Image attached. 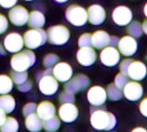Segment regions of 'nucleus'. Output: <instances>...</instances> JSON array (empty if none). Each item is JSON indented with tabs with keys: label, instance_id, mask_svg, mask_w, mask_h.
Returning a JSON list of instances; mask_svg holds the SVG:
<instances>
[{
	"label": "nucleus",
	"instance_id": "nucleus-14",
	"mask_svg": "<svg viewBox=\"0 0 147 132\" xmlns=\"http://www.w3.org/2000/svg\"><path fill=\"white\" fill-rule=\"evenodd\" d=\"M53 75L59 82L65 83L72 78L73 69L67 62H58L53 67Z\"/></svg>",
	"mask_w": 147,
	"mask_h": 132
},
{
	"label": "nucleus",
	"instance_id": "nucleus-24",
	"mask_svg": "<svg viewBox=\"0 0 147 132\" xmlns=\"http://www.w3.org/2000/svg\"><path fill=\"white\" fill-rule=\"evenodd\" d=\"M61 120L58 116H53L48 119L43 120V130L47 132H56L60 128Z\"/></svg>",
	"mask_w": 147,
	"mask_h": 132
},
{
	"label": "nucleus",
	"instance_id": "nucleus-10",
	"mask_svg": "<svg viewBox=\"0 0 147 132\" xmlns=\"http://www.w3.org/2000/svg\"><path fill=\"white\" fill-rule=\"evenodd\" d=\"M78 109L74 103L61 104L58 110V117L59 119L66 124L73 123L78 118Z\"/></svg>",
	"mask_w": 147,
	"mask_h": 132
},
{
	"label": "nucleus",
	"instance_id": "nucleus-18",
	"mask_svg": "<svg viewBox=\"0 0 147 132\" xmlns=\"http://www.w3.org/2000/svg\"><path fill=\"white\" fill-rule=\"evenodd\" d=\"M127 75L132 80H143L147 75L146 65L140 61H134L128 68Z\"/></svg>",
	"mask_w": 147,
	"mask_h": 132
},
{
	"label": "nucleus",
	"instance_id": "nucleus-39",
	"mask_svg": "<svg viewBox=\"0 0 147 132\" xmlns=\"http://www.w3.org/2000/svg\"><path fill=\"white\" fill-rule=\"evenodd\" d=\"M18 0H0V6L3 9H11L14 7Z\"/></svg>",
	"mask_w": 147,
	"mask_h": 132
},
{
	"label": "nucleus",
	"instance_id": "nucleus-7",
	"mask_svg": "<svg viewBox=\"0 0 147 132\" xmlns=\"http://www.w3.org/2000/svg\"><path fill=\"white\" fill-rule=\"evenodd\" d=\"M3 47L9 53L16 54L20 52L24 47L23 36L17 32L9 33L3 39Z\"/></svg>",
	"mask_w": 147,
	"mask_h": 132
},
{
	"label": "nucleus",
	"instance_id": "nucleus-3",
	"mask_svg": "<svg viewBox=\"0 0 147 132\" xmlns=\"http://www.w3.org/2000/svg\"><path fill=\"white\" fill-rule=\"evenodd\" d=\"M47 41L52 45L61 46L65 44L71 36L69 29L62 24H58L50 27L47 30Z\"/></svg>",
	"mask_w": 147,
	"mask_h": 132
},
{
	"label": "nucleus",
	"instance_id": "nucleus-25",
	"mask_svg": "<svg viewBox=\"0 0 147 132\" xmlns=\"http://www.w3.org/2000/svg\"><path fill=\"white\" fill-rule=\"evenodd\" d=\"M14 86V82L12 81L9 75L0 74V95L9 93Z\"/></svg>",
	"mask_w": 147,
	"mask_h": 132
},
{
	"label": "nucleus",
	"instance_id": "nucleus-6",
	"mask_svg": "<svg viewBox=\"0 0 147 132\" xmlns=\"http://www.w3.org/2000/svg\"><path fill=\"white\" fill-rule=\"evenodd\" d=\"M28 11L22 5H15L12 7L8 13V19L13 25L16 27H22L28 23Z\"/></svg>",
	"mask_w": 147,
	"mask_h": 132
},
{
	"label": "nucleus",
	"instance_id": "nucleus-32",
	"mask_svg": "<svg viewBox=\"0 0 147 132\" xmlns=\"http://www.w3.org/2000/svg\"><path fill=\"white\" fill-rule=\"evenodd\" d=\"M128 81H129V77H128V75H127V74H124V73H118L116 76H115V85L117 86V87H119L120 89H123L124 87H125V86L128 83Z\"/></svg>",
	"mask_w": 147,
	"mask_h": 132
},
{
	"label": "nucleus",
	"instance_id": "nucleus-17",
	"mask_svg": "<svg viewBox=\"0 0 147 132\" xmlns=\"http://www.w3.org/2000/svg\"><path fill=\"white\" fill-rule=\"evenodd\" d=\"M88 21L90 24L97 26L104 22L106 19V10L100 4H92L87 9Z\"/></svg>",
	"mask_w": 147,
	"mask_h": 132
},
{
	"label": "nucleus",
	"instance_id": "nucleus-9",
	"mask_svg": "<svg viewBox=\"0 0 147 132\" xmlns=\"http://www.w3.org/2000/svg\"><path fill=\"white\" fill-rule=\"evenodd\" d=\"M38 88L45 96H53L59 90V81L53 75H44L38 80Z\"/></svg>",
	"mask_w": 147,
	"mask_h": 132
},
{
	"label": "nucleus",
	"instance_id": "nucleus-2",
	"mask_svg": "<svg viewBox=\"0 0 147 132\" xmlns=\"http://www.w3.org/2000/svg\"><path fill=\"white\" fill-rule=\"evenodd\" d=\"M36 61V56L31 49L21 50L14 54L10 59V67L13 71L27 72Z\"/></svg>",
	"mask_w": 147,
	"mask_h": 132
},
{
	"label": "nucleus",
	"instance_id": "nucleus-13",
	"mask_svg": "<svg viewBox=\"0 0 147 132\" xmlns=\"http://www.w3.org/2000/svg\"><path fill=\"white\" fill-rule=\"evenodd\" d=\"M106 89L101 86H91L87 93V99L92 106H101L107 101Z\"/></svg>",
	"mask_w": 147,
	"mask_h": 132
},
{
	"label": "nucleus",
	"instance_id": "nucleus-15",
	"mask_svg": "<svg viewBox=\"0 0 147 132\" xmlns=\"http://www.w3.org/2000/svg\"><path fill=\"white\" fill-rule=\"evenodd\" d=\"M124 97L129 101H139L144 95V88L139 81L132 80L122 89Z\"/></svg>",
	"mask_w": 147,
	"mask_h": 132
},
{
	"label": "nucleus",
	"instance_id": "nucleus-22",
	"mask_svg": "<svg viewBox=\"0 0 147 132\" xmlns=\"http://www.w3.org/2000/svg\"><path fill=\"white\" fill-rule=\"evenodd\" d=\"M46 23L44 14L37 10H32L28 15V25L31 29H41Z\"/></svg>",
	"mask_w": 147,
	"mask_h": 132
},
{
	"label": "nucleus",
	"instance_id": "nucleus-31",
	"mask_svg": "<svg viewBox=\"0 0 147 132\" xmlns=\"http://www.w3.org/2000/svg\"><path fill=\"white\" fill-rule=\"evenodd\" d=\"M59 61V58L55 54H47L43 58V65L46 68L53 67Z\"/></svg>",
	"mask_w": 147,
	"mask_h": 132
},
{
	"label": "nucleus",
	"instance_id": "nucleus-47",
	"mask_svg": "<svg viewBox=\"0 0 147 132\" xmlns=\"http://www.w3.org/2000/svg\"><path fill=\"white\" fill-rule=\"evenodd\" d=\"M54 1L57 2V3H66L69 0H54Z\"/></svg>",
	"mask_w": 147,
	"mask_h": 132
},
{
	"label": "nucleus",
	"instance_id": "nucleus-5",
	"mask_svg": "<svg viewBox=\"0 0 147 132\" xmlns=\"http://www.w3.org/2000/svg\"><path fill=\"white\" fill-rule=\"evenodd\" d=\"M66 20L73 26L82 27L88 22L87 10L78 4H71L65 10Z\"/></svg>",
	"mask_w": 147,
	"mask_h": 132
},
{
	"label": "nucleus",
	"instance_id": "nucleus-19",
	"mask_svg": "<svg viewBox=\"0 0 147 132\" xmlns=\"http://www.w3.org/2000/svg\"><path fill=\"white\" fill-rule=\"evenodd\" d=\"M36 113L42 120H46L56 115V107L51 101L44 100L37 105Z\"/></svg>",
	"mask_w": 147,
	"mask_h": 132
},
{
	"label": "nucleus",
	"instance_id": "nucleus-41",
	"mask_svg": "<svg viewBox=\"0 0 147 132\" xmlns=\"http://www.w3.org/2000/svg\"><path fill=\"white\" fill-rule=\"evenodd\" d=\"M119 40H120V39H119L117 36H110V40H109V46L116 48V47L118 46Z\"/></svg>",
	"mask_w": 147,
	"mask_h": 132
},
{
	"label": "nucleus",
	"instance_id": "nucleus-34",
	"mask_svg": "<svg viewBox=\"0 0 147 132\" xmlns=\"http://www.w3.org/2000/svg\"><path fill=\"white\" fill-rule=\"evenodd\" d=\"M75 96L73 93L69 92L64 91L59 95V102L60 104H66V103H74L75 102Z\"/></svg>",
	"mask_w": 147,
	"mask_h": 132
},
{
	"label": "nucleus",
	"instance_id": "nucleus-35",
	"mask_svg": "<svg viewBox=\"0 0 147 132\" xmlns=\"http://www.w3.org/2000/svg\"><path fill=\"white\" fill-rule=\"evenodd\" d=\"M36 108H37V105L35 103H33V102L27 103L22 107V115L26 118L27 116H28L30 114L35 113Z\"/></svg>",
	"mask_w": 147,
	"mask_h": 132
},
{
	"label": "nucleus",
	"instance_id": "nucleus-23",
	"mask_svg": "<svg viewBox=\"0 0 147 132\" xmlns=\"http://www.w3.org/2000/svg\"><path fill=\"white\" fill-rule=\"evenodd\" d=\"M16 100L15 98L10 94H3L0 95V108L6 113H11L16 108Z\"/></svg>",
	"mask_w": 147,
	"mask_h": 132
},
{
	"label": "nucleus",
	"instance_id": "nucleus-12",
	"mask_svg": "<svg viewBox=\"0 0 147 132\" xmlns=\"http://www.w3.org/2000/svg\"><path fill=\"white\" fill-rule=\"evenodd\" d=\"M117 48L121 54L126 57H130L136 54L138 50V42L136 38L129 35H124L119 40Z\"/></svg>",
	"mask_w": 147,
	"mask_h": 132
},
{
	"label": "nucleus",
	"instance_id": "nucleus-42",
	"mask_svg": "<svg viewBox=\"0 0 147 132\" xmlns=\"http://www.w3.org/2000/svg\"><path fill=\"white\" fill-rule=\"evenodd\" d=\"M7 116H6V113L0 108V126L3 124V122L5 121Z\"/></svg>",
	"mask_w": 147,
	"mask_h": 132
},
{
	"label": "nucleus",
	"instance_id": "nucleus-36",
	"mask_svg": "<svg viewBox=\"0 0 147 132\" xmlns=\"http://www.w3.org/2000/svg\"><path fill=\"white\" fill-rule=\"evenodd\" d=\"M134 61V60L132 59H124L121 61L120 63V71L121 73H124V74H127V72H128V68L131 65V63Z\"/></svg>",
	"mask_w": 147,
	"mask_h": 132
},
{
	"label": "nucleus",
	"instance_id": "nucleus-48",
	"mask_svg": "<svg viewBox=\"0 0 147 132\" xmlns=\"http://www.w3.org/2000/svg\"><path fill=\"white\" fill-rule=\"evenodd\" d=\"M25 1H28V2H31V1H33V0H25Z\"/></svg>",
	"mask_w": 147,
	"mask_h": 132
},
{
	"label": "nucleus",
	"instance_id": "nucleus-21",
	"mask_svg": "<svg viewBox=\"0 0 147 132\" xmlns=\"http://www.w3.org/2000/svg\"><path fill=\"white\" fill-rule=\"evenodd\" d=\"M24 125L29 132H40L43 129V120L36 112L27 116L25 118Z\"/></svg>",
	"mask_w": 147,
	"mask_h": 132
},
{
	"label": "nucleus",
	"instance_id": "nucleus-20",
	"mask_svg": "<svg viewBox=\"0 0 147 132\" xmlns=\"http://www.w3.org/2000/svg\"><path fill=\"white\" fill-rule=\"evenodd\" d=\"M110 35L105 30L99 29L95 31L91 36L92 46L96 49H102L109 46Z\"/></svg>",
	"mask_w": 147,
	"mask_h": 132
},
{
	"label": "nucleus",
	"instance_id": "nucleus-40",
	"mask_svg": "<svg viewBox=\"0 0 147 132\" xmlns=\"http://www.w3.org/2000/svg\"><path fill=\"white\" fill-rule=\"evenodd\" d=\"M140 112L141 115L147 118V97L141 100L140 104Z\"/></svg>",
	"mask_w": 147,
	"mask_h": 132
},
{
	"label": "nucleus",
	"instance_id": "nucleus-1",
	"mask_svg": "<svg viewBox=\"0 0 147 132\" xmlns=\"http://www.w3.org/2000/svg\"><path fill=\"white\" fill-rule=\"evenodd\" d=\"M90 125L96 131H112L117 124L115 116L106 111V107L101 106H91L90 109Z\"/></svg>",
	"mask_w": 147,
	"mask_h": 132
},
{
	"label": "nucleus",
	"instance_id": "nucleus-4",
	"mask_svg": "<svg viewBox=\"0 0 147 132\" xmlns=\"http://www.w3.org/2000/svg\"><path fill=\"white\" fill-rule=\"evenodd\" d=\"M24 46L28 49H35L44 45L47 41V31L42 29H31L23 35Z\"/></svg>",
	"mask_w": 147,
	"mask_h": 132
},
{
	"label": "nucleus",
	"instance_id": "nucleus-46",
	"mask_svg": "<svg viewBox=\"0 0 147 132\" xmlns=\"http://www.w3.org/2000/svg\"><path fill=\"white\" fill-rule=\"evenodd\" d=\"M144 14H145L146 17L147 18V2L145 4V6H144Z\"/></svg>",
	"mask_w": 147,
	"mask_h": 132
},
{
	"label": "nucleus",
	"instance_id": "nucleus-38",
	"mask_svg": "<svg viewBox=\"0 0 147 132\" xmlns=\"http://www.w3.org/2000/svg\"><path fill=\"white\" fill-rule=\"evenodd\" d=\"M9 19L3 14H0V35L5 33L9 28Z\"/></svg>",
	"mask_w": 147,
	"mask_h": 132
},
{
	"label": "nucleus",
	"instance_id": "nucleus-16",
	"mask_svg": "<svg viewBox=\"0 0 147 132\" xmlns=\"http://www.w3.org/2000/svg\"><path fill=\"white\" fill-rule=\"evenodd\" d=\"M97 59L96 50L92 47L80 48L77 53V61L83 67L92 66Z\"/></svg>",
	"mask_w": 147,
	"mask_h": 132
},
{
	"label": "nucleus",
	"instance_id": "nucleus-26",
	"mask_svg": "<svg viewBox=\"0 0 147 132\" xmlns=\"http://www.w3.org/2000/svg\"><path fill=\"white\" fill-rule=\"evenodd\" d=\"M19 123L13 117H7L3 124L0 126V132H18Z\"/></svg>",
	"mask_w": 147,
	"mask_h": 132
},
{
	"label": "nucleus",
	"instance_id": "nucleus-11",
	"mask_svg": "<svg viewBox=\"0 0 147 132\" xmlns=\"http://www.w3.org/2000/svg\"><path fill=\"white\" fill-rule=\"evenodd\" d=\"M112 19L118 26H127L133 21V12L127 6H117L112 12Z\"/></svg>",
	"mask_w": 147,
	"mask_h": 132
},
{
	"label": "nucleus",
	"instance_id": "nucleus-43",
	"mask_svg": "<svg viewBox=\"0 0 147 132\" xmlns=\"http://www.w3.org/2000/svg\"><path fill=\"white\" fill-rule=\"evenodd\" d=\"M131 132H147V130L146 128H144V127H140V126H139V127H136V128H134L133 131Z\"/></svg>",
	"mask_w": 147,
	"mask_h": 132
},
{
	"label": "nucleus",
	"instance_id": "nucleus-27",
	"mask_svg": "<svg viewBox=\"0 0 147 132\" xmlns=\"http://www.w3.org/2000/svg\"><path fill=\"white\" fill-rule=\"evenodd\" d=\"M107 96L108 99H110L111 101H118L122 99L123 97V92L121 89L117 87L115 83H111L108 86L107 89Z\"/></svg>",
	"mask_w": 147,
	"mask_h": 132
},
{
	"label": "nucleus",
	"instance_id": "nucleus-8",
	"mask_svg": "<svg viewBox=\"0 0 147 132\" xmlns=\"http://www.w3.org/2000/svg\"><path fill=\"white\" fill-rule=\"evenodd\" d=\"M100 61L105 67H113L119 64L121 61V54L118 48L108 46L102 49L100 54Z\"/></svg>",
	"mask_w": 147,
	"mask_h": 132
},
{
	"label": "nucleus",
	"instance_id": "nucleus-29",
	"mask_svg": "<svg viewBox=\"0 0 147 132\" xmlns=\"http://www.w3.org/2000/svg\"><path fill=\"white\" fill-rule=\"evenodd\" d=\"M72 80L75 82L78 92L84 91L86 88H88V86L90 84V80L88 78V76H86L85 74H82V73L77 74L76 76L72 78Z\"/></svg>",
	"mask_w": 147,
	"mask_h": 132
},
{
	"label": "nucleus",
	"instance_id": "nucleus-49",
	"mask_svg": "<svg viewBox=\"0 0 147 132\" xmlns=\"http://www.w3.org/2000/svg\"><path fill=\"white\" fill-rule=\"evenodd\" d=\"M146 61H147V54H146Z\"/></svg>",
	"mask_w": 147,
	"mask_h": 132
},
{
	"label": "nucleus",
	"instance_id": "nucleus-30",
	"mask_svg": "<svg viewBox=\"0 0 147 132\" xmlns=\"http://www.w3.org/2000/svg\"><path fill=\"white\" fill-rule=\"evenodd\" d=\"M9 76H10L12 81L14 82V84H16V86L22 84L28 78V72H16V71H13V70L9 73Z\"/></svg>",
	"mask_w": 147,
	"mask_h": 132
},
{
	"label": "nucleus",
	"instance_id": "nucleus-28",
	"mask_svg": "<svg viewBox=\"0 0 147 132\" xmlns=\"http://www.w3.org/2000/svg\"><path fill=\"white\" fill-rule=\"evenodd\" d=\"M127 31L129 35H131V36H133L134 38H139L143 34L142 23L140 22L139 21H132L127 25Z\"/></svg>",
	"mask_w": 147,
	"mask_h": 132
},
{
	"label": "nucleus",
	"instance_id": "nucleus-44",
	"mask_svg": "<svg viewBox=\"0 0 147 132\" xmlns=\"http://www.w3.org/2000/svg\"><path fill=\"white\" fill-rule=\"evenodd\" d=\"M142 28H143V33L147 35V20H145L142 23Z\"/></svg>",
	"mask_w": 147,
	"mask_h": 132
},
{
	"label": "nucleus",
	"instance_id": "nucleus-33",
	"mask_svg": "<svg viewBox=\"0 0 147 132\" xmlns=\"http://www.w3.org/2000/svg\"><path fill=\"white\" fill-rule=\"evenodd\" d=\"M91 36L92 35L90 33H84L81 35L78 38V46L79 48L83 47H91L92 46V42H91Z\"/></svg>",
	"mask_w": 147,
	"mask_h": 132
},
{
	"label": "nucleus",
	"instance_id": "nucleus-37",
	"mask_svg": "<svg viewBox=\"0 0 147 132\" xmlns=\"http://www.w3.org/2000/svg\"><path fill=\"white\" fill-rule=\"evenodd\" d=\"M32 88H33V82L29 80H27L22 84L17 86V89L21 93H28L31 91Z\"/></svg>",
	"mask_w": 147,
	"mask_h": 132
},
{
	"label": "nucleus",
	"instance_id": "nucleus-45",
	"mask_svg": "<svg viewBox=\"0 0 147 132\" xmlns=\"http://www.w3.org/2000/svg\"><path fill=\"white\" fill-rule=\"evenodd\" d=\"M0 54H2V55L5 54V48L3 46L1 45V43H0Z\"/></svg>",
	"mask_w": 147,
	"mask_h": 132
}]
</instances>
